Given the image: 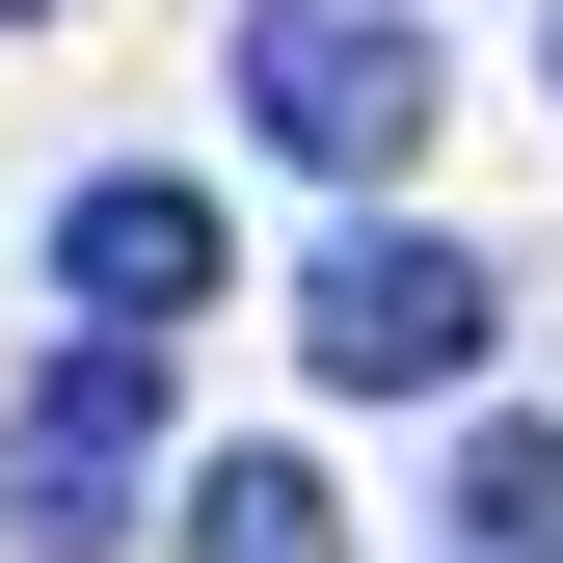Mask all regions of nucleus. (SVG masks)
Listing matches in <instances>:
<instances>
[{
	"label": "nucleus",
	"mask_w": 563,
	"mask_h": 563,
	"mask_svg": "<svg viewBox=\"0 0 563 563\" xmlns=\"http://www.w3.org/2000/svg\"><path fill=\"white\" fill-rule=\"evenodd\" d=\"M242 108H268V162H349V188H376L402 134H430V0H268V27H242Z\"/></svg>",
	"instance_id": "1"
},
{
	"label": "nucleus",
	"mask_w": 563,
	"mask_h": 563,
	"mask_svg": "<svg viewBox=\"0 0 563 563\" xmlns=\"http://www.w3.org/2000/svg\"><path fill=\"white\" fill-rule=\"evenodd\" d=\"M296 349H322L349 402H456V376H483V268H456L430 216H349V242L296 268Z\"/></svg>",
	"instance_id": "2"
},
{
	"label": "nucleus",
	"mask_w": 563,
	"mask_h": 563,
	"mask_svg": "<svg viewBox=\"0 0 563 563\" xmlns=\"http://www.w3.org/2000/svg\"><path fill=\"white\" fill-rule=\"evenodd\" d=\"M134 456H162V376H134V349H54V376L0 402V537H27V563H108L134 537Z\"/></svg>",
	"instance_id": "3"
},
{
	"label": "nucleus",
	"mask_w": 563,
	"mask_h": 563,
	"mask_svg": "<svg viewBox=\"0 0 563 563\" xmlns=\"http://www.w3.org/2000/svg\"><path fill=\"white\" fill-rule=\"evenodd\" d=\"M54 296H81L108 349H162V322H216V296H242V216H216L188 162H108L81 216H54Z\"/></svg>",
	"instance_id": "4"
},
{
	"label": "nucleus",
	"mask_w": 563,
	"mask_h": 563,
	"mask_svg": "<svg viewBox=\"0 0 563 563\" xmlns=\"http://www.w3.org/2000/svg\"><path fill=\"white\" fill-rule=\"evenodd\" d=\"M188 563H349L322 456H216V483H188Z\"/></svg>",
	"instance_id": "5"
},
{
	"label": "nucleus",
	"mask_w": 563,
	"mask_h": 563,
	"mask_svg": "<svg viewBox=\"0 0 563 563\" xmlns=\"http://www.w3.org/2000/svg\"><path fill=\"white\" fill-rule=\"evenodd\" d=\"M456 537H483V563H563V430H483V456H456Z\"/></svg>",
	"instance_id": "6"
},
{
	"label": "nucleus",
	"mask_w": 563,
	"mask_h": 563,
	"mask_svg": "<svg viewBox=\"0 0 563 563\" xmlns=\"http://www.w3.org/2000/svg\"><path fill=\"white\" fill-rule=\"evenodd\" d=\"M0 27H27V0H0Z\"/></svg>",
	"instance_id": "7"
}]
</instances>
